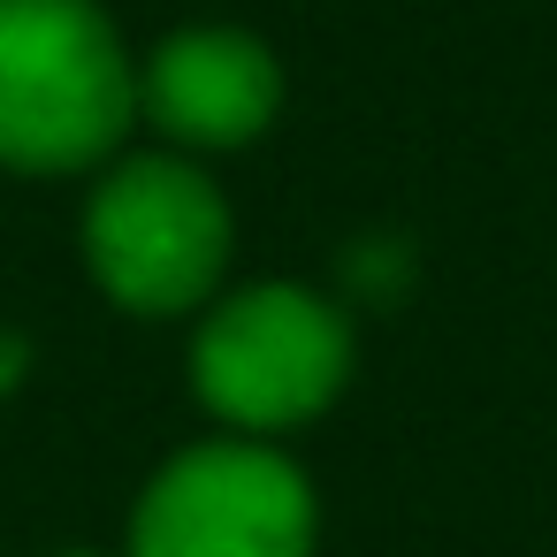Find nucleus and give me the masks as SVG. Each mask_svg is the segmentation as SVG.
<instances>
[{"label":"nucleus","instance_id":"4","mask_svg":"<svg viewBox=\"0 0 557 557\" xmlns=\"http://www.w3.org/2000/svg\"><path fill=\"white\" fill-rule=\"evenodd\" d=\"M131 557H313V488L268 443H199L138 496Z\"/></svg>","mask_w":557,"mask_h":557},{"label":"nucleus","instance_id":"2","mask_svg":"<svg viewBox=\"0 0 557 557\" xmlns=\"http://www.w3.org/2000/svg\"><path fill=\"white\" fill-rule=\"evenodd\" d=\"M85 260L100 290L131 313H184L214 290L230 260V207L222 191L169 153H138L108 169L85 214Z\"/></svg>","mask_w":557,"mask_h":557},{"label":"nucleus","instance_id":"7","mask_svg":"<svg viewBox=\"0 0 557 557\" xmlns=\"http://www.w3.org/2000/svg\"><path fill=\"white\" fill-rule=\"evenodd\" d=\"M62 557H92V549H62Z\"/></svg>","mask_w":557,"mask_h":557},{"label":"nucleus","instance_id":"5","mask_svg":"<svg viewBox=\"0 0 557 557\" xmlns=\"http://www.w3.org/2000/svg\"><path fill=\"white\" fill-rule=\"evenodd\" d=\"M275 100L283 77L245 32H176L138 77V108L184 146H245L252 131H268Z\"/></svg>","mask_w":557,"mask_h":557},{"label":"nucleus","instance_id":"6","mask_svg":"<svg viewBox=\"0 0 557 557\" xmlns=\"http://www.w3.org/2000/svg\"><path fill=\"white\" fill-rule=\"evenodd\" d=\"M16 382H24V344H16V336H0V397H9Z\"/></svg>","mask_w":557,"mask_h":557},{"label":"nucleus","instance_id":"3","mask_svg":"<svg viewBox=\"0 0 557 557\" xmlns=\"http://www.w3.org/2000/svg\"><path fill=\"white\" fill-rule=\"evenodd\" d=\"M344 374H351V329L298 283H252L222 298L191 351L199 397L245 435L313 420L344 389Z\"/></svg>","mask_w":557,"mask_h":557},{"label":"nucleus","instance_id":"1","mask_svg":"<svg viewBox=\"0 0 557 557\" xmlns=\"http://www.w3.org/2000/svg\"><path fill=\"white\" fill-rule=\"evenodd\" d=\"M131 115L138 77L92 0H0V169H92Z\"/></svg>","mask_w":557,"mask_h":557}]
</instances>
